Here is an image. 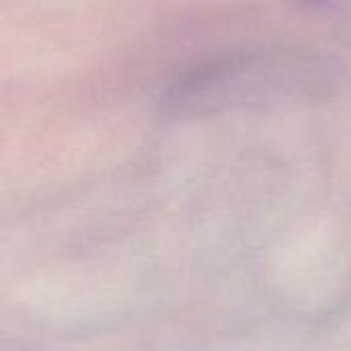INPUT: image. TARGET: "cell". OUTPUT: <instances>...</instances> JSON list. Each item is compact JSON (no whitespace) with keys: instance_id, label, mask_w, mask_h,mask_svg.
I'll list each match as a JSON object with an SVG mask.
<instances>
[{"instance_id":"1","label":"cell","mask_w":351,"mask_h":351,"mask_svg":"<svg viewBox=\"0 0 351 351\" xmlns=\"http://www.w3.org/2000/svg\"><path fill=\"white\" fill-rule=\"evenodd\" d=\"M337 84L331 64L311 51L261 49L202 66L171 86L173 115L202 117L261 105L325 99Z\"/></svg>"}]
</instances>
